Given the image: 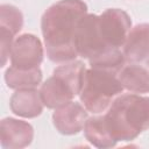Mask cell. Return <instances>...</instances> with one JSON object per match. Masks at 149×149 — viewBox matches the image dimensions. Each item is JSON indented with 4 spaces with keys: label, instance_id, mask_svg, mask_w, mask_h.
<instances>
[{
    "label": "cell",
    "instance_id": "obj_14",
    "mask_svg": "<svg viewBox=\"0 0 149 149\" xmlns=\"http://www.w3.org/2000/svg\"><path fill=\"white\" fill-rule=\"evenodd\" d=\"M5 81L9 88L14 90L36 87L42 81V71L40 68L24 70L10 66L5 72Z\"/></svg>",
    "mask_w": 149,
    "mask_h": 149
},
{
    "label": "cell",
    "instance_id": "obj_8",
    "mask_svg": "<svg viewBox=\"0 0 149 149\" xmlns=\"http://www.w3.org/2000/svg\"><path fill=\"white\" fill-rule=\"evenodd\" d=\"M87 109L79 102L70 101L55 108L52 122L55 128L63 135H74L83 130L87 120Z\"/></svg>",
    "mask_w": 149,
    "mask_h": 149
},
{
    "label": "cell",
    "instance_id": "obj_13",
    "mask_svg": "<svg viewBox=\"0 0 149 149\" xmlns=\"http://www.w3.org/2000/svg\"><path fill=\"white\" fill-rule=\"evenodd\" d=\"M85 139L97 148H113L116 141L109 133L104 115L87 118L84 126Z\"/></svg>",
    "mask_w": 149,
    "mask_h": 149
},
{
    "label": "cell",
    "instance_id": "obj_15",
    "mask_svg": "<svg viewBox=\"0 0 149 149\" xmlns=\"http://www.w3.org/2000/svg\"><path fill=\"white\" fill-rule=\"evenodd\" d=\"M144 62H146V66H147V68L149 69V57H148V58H147V59H146Z\"/></svg>",
    "mask_w": 149,
    "mask_h": 149
},
{
    "label": "cell",
    "instance_id": "obj_1",
    "mask_svg": "<svg viewBox=\"0 0 149 149\" xmlns=\"http://www.w3.org/2000/svg\"><path fill=\"white\" fill-rule=\"evenodd\" d=\"M132 28L129 15L120 8H108L100 15L86 14L76 34L78 56L93 63L123 47Z\"/></svg>",
    "mask_w": 149,
    "mask_h": 149
},
{
    "label": "cell",
    "instance_id": "obj_9",
    "mask_svg": "<svg viewBox=\"0 0 149 149\" xmlns=\"http://www.w3.org/2000/svg\"><path fill=\"white\" fill-rule=\"evenodd\" d=\"M34 139L30 123L14 118H5L0 122V140L2 148L20 149L28 147Z\"/></svg>",
    "mask_w": 149,
    "mask_h": 149
},
{
    "label": "cell",
    "instance_id": "obj_6",
    "mask_svg": "<svg viewBox=\"0 0 149 149\" xmlns=\"http://www.w3.org/2000/svg\"><path fill=\"white\" fill-rule=\"evenodd\" d=\"M43 47L40 38L33 34H22L13 43L10 50V64L17 69L40 68L43 61Z\"/></svg>",
    "mask_w": 149,
    "mask_h": 149
},
{
    "label": "cell",
    "instance_id": "obj_10",
    "mask_svg": "<svg viewBox=\"0 0 149 149\" xmlns=\"http://www.w3.org/2000/svg\"><path fill=\"white\" fill-rule=\"evenodd\" d=\"M122 52L128 63L144 62L149 57V23H140L130 29Z\"/></svg>",
    "mask_w": 149,
    "mask_h": 149
},
{
    "label": "cell",
    "instance_id": "obj_12",
    "mask_svg": "<svg viewBox=\"0 0 149 149\" xmlns=\"http://www.w3.org/2000/svg\"><path fill=\"white\" fill-rule=\"evenodd\" d=\"M118 77L123 88L134 93L149 92V69L137 63H128L119 71Z\"/></svg>",
    "mask_w": 149,
    "mask_h": 149
},
{
    "label": "cell",
    "instance_id": "obj_7",
    "mask_svg": "<svg viewBox=\"0 0 149 149\" xmlns=\"http://www.w3.org/2000/svg\"><path fill=\"white\" fill-rule=\"evenodd\" d=\"M22 26H23V15L19 8L7 3H3L0 6L1 66H5L8 57L10 56L14 37L22 29Z\"/></svg>",
    "mask_w": 149,
    "mask_h": 149
},
{
    "label": "cell",
    "instance_id": "obj_2",
    "mask_svg": "<svg viewBox=\"0 0 149 149\" xmlns=\"http://www.w3.org/2000/svg\"><path fill=\"white\" fill-rule=\"evenodd\" d=\"M87 5L81 0H59L42 15L41 28L47 56L54 63L74 61L78 56L76 34Z\"/></svg>",
    "mask_w": 149,
    "mask_h": 149
},
{
    "label": "cell",
    "instance_id": "obj_11",
    "mask_svg": "<svg viewBox=\"0 0 149 149\" xmlns=\"http://www.w3.org/2000/svg\"><path fill=\"white\" fill-rule=\"evenodd\" d=\"M43 101L40 91L35 87L16 90L9 100L10 111L21 118H36L43 111Z\"/></svg>",
    "mask_w": 149,
    "mask_h": 149
},
{
    "label": "cell",
    "instance_id": "obj_3",
    "mask_svg": "<svg viewBox=\"0 0 149 149\" xmlns=\"http://www.w3.org/2000/svg\"><path fill=\"white\" fill-rule=\"evenodd\" d=\"M104 118L116 142L132 141L149 129V97L120 94L113 100Z\"/></svg>",
    "mask_w": 149,
    "mask_h": 149
},
{
    "label": "cell",
    "instance_id": "obj_4",
    "mask_svg": "<svg viewBox=\"0 0 149 149\" xmlns=\"http://www.w3.org/2000/svg\"><path fill=\"white\" fill-rule=\"evenodd\" d=\"M86 68L80 61H71L56 68L40 88L44 106L57 108L78 95L81 91Z\"/></svg>",
    "mask_w": 149,
    "mask_h": 149
},
{
    "label": "cell",
    "instance_id": "obj_5",
    "mask_svg": "<svg viewBox=\"0 0 149 149\" xmlns=\"http://www.w3.org/2000/svg\"><path fill=\"white\" fill-rule=\"evenodd\" d=\"M122 91L123 86L116 72L91 68L85 72L79 98L88 112L99 114L108 109L113 100Z\"/></svg>",
    "mask_w": 149,
    "mask_h": 149
}]
</instances>
